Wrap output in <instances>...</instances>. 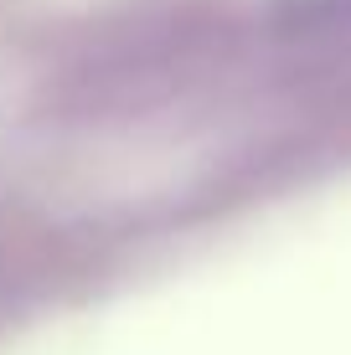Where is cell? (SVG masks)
<instances>
[{"label":"cell","mask_w":351,"mask_h":355,"mask_svg":"<svg viewBox=\"0 0 351 355\" xmlns=\"http://www.w3.org/2000/svg\"><path fill=\"white\" fill-rule=\"evenodd\" d=\"M197 78L191 36H145L140 46H114L93 62H78L52 88V108L57 119H129L165 108Z\"/></svg>","instance_id":"obj_1"},{"label":"cell","mask_w":351,"mask_h":355,"mask_svg":"<svg viewBox=\"0 0 351 355\" xmlns=\"http://www.w3.org/2000/svg\"><path fill=\"white\" fill-rule=\"evenodd\" d=\"M351 26V0H289L279 10V36L289 42H316Z\"/></svg>","instance_id":"obj_2"}]
</instances>
